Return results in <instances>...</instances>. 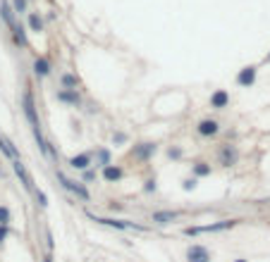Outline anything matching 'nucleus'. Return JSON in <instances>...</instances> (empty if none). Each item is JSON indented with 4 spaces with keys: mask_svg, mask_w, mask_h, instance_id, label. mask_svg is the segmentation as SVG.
Segmentation results:
<instances>
[{
    "mask_svg": "<svg viewBox=\"0 0 270 262\" xmlns=\"http://www.w3.org/2000/svg\"><path fill=\"white\" fill-rule=\"evenodd\" d=\"M55 179H57V184L63 186L67 193H72L74 198H79V201H84V203L91 201V193H88V188L84 186V181H74V179H70L60 170H55Z\"/></svg>",
    "mask_w": 270,
    "mask_h": 262,
    "instance_id": "nucleus-1",
    "label": "nucleus"
},
{
    "mask_svg": "<svg viewBox=\"0 0 270 262\" xmlns=\"http://www.w3.org/2000/svg\"><path fill=\"white\" fill-rule=\"evenodd\" d=\"M237 224H239V219H220V222L206 224V226H187V229H184V236H199V234L227 232V229H234Z\"/></svg>",
    "mask_w": 270,
    "mask_h": 262,
    "instance_id": "nucleus-2",
    "label": "nucleus"
},
{
    "mask_svg": "<svg viewBox=\"0 0 270 262\" xmlns=\"http://www.w3.org/2000/svg\"><path fill=\"white\" fill-rule=\"evenodd\" d=\"M88 219H94L96 224H103V226H110V229H117V232H127V229L146 232V226H139V224L129 222V219H110V217H98V215H94V212H88Z\"/></svg>",
    "mask_w": 270,
    "mask_h": 262,
    "instance_id": "nucleus-3",
    "label": "nucleus"
},
{
    "mask_svg": "<svg viewBox=\"0 0 270 262\" xmlns=\"http://www.w3.org/2000/svg\"><path fill=\"white\" fill-rule=\"evenodd\" d=\"M239 162V148L232 146V143H223L220 150H218V165L223 167H234Z\"/></svg>",
    "mask_w": 270,
    "mask_h": 262,
    "instance_id": "nucleus-4",
    "label": "nucleus"
},
{
    "mask_svg": "<svg viewBox=\"0 0 270 262\" xmlns=\"http://www.w3.org/2000/svg\"><path fill=\"white\" fill-rule=\"evenodd\" d=\"M156 153H158V146H156L153 141H141V143H136V146L132 148V157H134L136 162H148Z\"/></svg>",
    "mask_w": 270,
    "mask_h": 262,
    "instance_id": "nucleus-5",
    "label": "nucleus"
},
{
    "mask_svg": "<svg viewBox=\"0 0 270 262\" xmlns=\"http://www.w3.org/2000/svg\"><path fill=\"white\" fill-rule=\"evenodd\" d=\"M12 170H15L17 179H19V184L24 186V191H29V193L36 191V186H34L32 174L26 172V167H24V162H22V160H12Z\"/></svg>",
    "mask_w": 270,
    "mask_h": 262,
    "instance_id": "nucleus-6",
    "label": "nucleus"
},
{
    "mask_svg": "<svg viewBox=\"0 0 270 262\" xmlns=\"http://www.w3.org/2000/svg\"><path fill=\"white\" fill-rule=\"evenodd\" d=\"M256 77H258V67L256 64H247L237 72V86L242 88H251L256 84Z\"/></svg>",
    "mask_w": 270,
    "mask_h": 262,
    "instance_id": "nucleus-7",
    "label": "nucleus"
},
{
    "mask_svg": "<svg viewBox=\"0 0 270 262\" xmlns=\"http://www.w3.org/2000/svg\"><path fill=\"white\" fill-rule=\"evenodd\" d=\"M211 260H213V255H211V250L206 246L194 243V246L187 248V262H211Z\"/></svg>",
    "mask_w": 270,
    "mask_h": 262,
    "instance_id": "nucleus-8",
    "label": "nucleus"
},
{
    "mask_svg": "<svg viewBox=\"0 0 270 262\" xmlns=\"http://www.w3.org/2000/svg\"><path fill=\"white\" fill-rule=\"evenodd\" d=\"M196 134L203 139H215L220 134V122L218 119H201L199 126H196Z\"/></svg>",
    "mask_w": 270,
    "mask_h": 262,
    "instance_id": "nucleus-9",
    "label": "nucleus"
},
{
    "mask_svg": "<svg viewBox=\"0 0 270 262\" xmlns=\"http://www.w3.org/2000/svg\"><path fill=\"white\" fill-rule=\"evenodd\" d=\"M55 98L65 105H72V108H81V95L79 91H72V88H60L55 91Z\"/></svg>",
    "mask_w": 270,
    "mask_h": 262,
    "instance_id": "nucleus-10",
    "label": "nucleus"
},
{
    "mask_svg": "<svg viewBox=\"0 0 270 262\" xmlns=\"http://www.w3.org/2000/svg\"><path fill=\"white\" fill-rule=\"evenodd\" d=\"M179 217V212L177 210H156L151 215V222L158 224V226H167V224H172Z\"/></svg>",
    "mask_w": 270,
    "mask_h": 262,
    "instance_id": "nucleus-11",
    "label": "nucleus"
},
{
    "mask_svg": "<svg viewBox=\"0 0 270 262\" xmlns=\"http://www.w3.org/2000/svg\"><path fill=\"white\" fill-rule=\"evenodd\" d=\"M91 165H94V155L91 153H79V155H74V157H70V167L77 172L91 170Z\"/></svg>",
    "mask_w": 270,
    "mask_h": 262,
    "instance_id": "nucleus-12",
    "label": "nucleus"
},
{
    "mask_svg": "<svg viewBox=\"0 0 270 262\" xmlns=\"http://www.w3.org/2000/svg\"><path fill=\"white\" fill-rule=\"evenodd\" d=\"M101 177H103V181H108V184H115V181H122V179H125V170H122L119 165H108V167H103Z\"/></svg>",
    "mask_w": 270,
    "mask_h": 262,
    "instance_id": "nucleus-13",
    "label": "nucleus"
},
{
    "mask_svg": "<svg viewBox=\"0 0 270 262\" xmlns=\"http://www.w3.org/2000/svg\"><path fill=\"white\" fill-rule=\"evenodd\" d=\"M230 105V93L225 88H218V91L211 93V108L213 110H225Z\"/></svg>",
    "mask_w": 270,
    "mask_h": 262,
    "instance_id": "nucleus-14",
    "label": "nucleus"
},
{
    "mask_svg": "<svg viewBox=\"0 0 270 262\" xmlns=\"http://www.w3.org/2000/svg\"><path fill=\"white\" fill-rule=\"evenodd\" d=\"M0 17H3V22L8 24L10 29H15V26H17L15 10H12V5H10L8 0H0Z\"/></svg>",
    "mask_w": 270,
    "mask_h": 262,
    "instance_id": "nucleus-15",
    "label": "nucleus"
},
{
    "mask_svg": "<svg viewBox=\"0 0 270 262\" xmlns=\"http://www.w3.org/2000/svg\"><path fill=\"white\" fill-rule=\"evenodd\" d=\"M0 153L5 155V157H10V160H19V150H17V148L12 146V141L5 139L3 134H0Z\"/></svg>",
    "mask_w": 270,
    "mask_h": 262,
    "instance_id": "nucleus-16",
    "label": "nucleus"
},
{
    "mask_svg": "<svg viewBox=\"0 0 270 262\" xmlns=\"http://www.w3.org/2000/svg\"><path fill=\"white\" fill-rule=\"evenodd\" d=\"M50 70H53V67H50L48 57H36V60H34V74H36L39 79L48 77V74H50Z\"/></svg>",
    "mask_w": 270,
    "mask_h": 262,
    "instance_id": "nucleus-17",
    "label": "nucleus"
},
{
    "mask_svg": "<svg viewBox=\"0 0 270 262\" xmlns=\"http://www.w3.org/2000/svg\"><path fill=\"white\" fill-rule=\"evenodd\" d=\"M60 86L63 88H72V91H77L81 86V79L74 74V72H65L63 77H60Z\"/></svg>",
    "mask_w": 270,
    "mask_h": 262,
    "instance_id": "nucleus-18",
    "label": "nucleus"
},
{
    "mask_svg": "<svg viewBox=\"0 0 270 262\" xmlns=\"http://www.w3.org/2000/svg\"><path fill=\"white\" fill-rule=\"evenodd\" d=\"M108 165H112L110 162V150H108V148H98L96 155H94V167H101V170H103V167H108Z\"/></svg>",
    "mask_w": 270,
    "mask_h": 262,
    "instance_id": "nucleus-19",
    "label": "nucleus"
},
{
    "mask_svg": "<svg viewBox=\"0 0 270 262\" xmlns=\"http://www.w3.org/2000/svg\"><path fill=\"white\" fill-rule=\"evenodd\" d=\"M29 29H32L34 34H41V31H43V17H41L39 12H29Z\"/></svg>",
    "mask_w": 270,
    "mask_h": 262,
    "instance_id": "nucleus-20",
    "label": "nucleus"
},
{
    "mask_svg": "<svg viewBox=\"0 0 270 262\" xmlns=\"http://www.w3.org/2000/svg\"><path fill=\"white\" fill-rule=\"evenodd\" d=\"M194 177L196 179H203V177H211V165H208V162H196V165H194Z\"/></svg>",
    "mask_w": 270,
    "mask_h": 262,
    "instance_id": "nucleus-21",
    "label": "nucleus"
},
{
    "mask_svg": "<svg viewBox=\"0 0 270 262\" xmlns=\"http://www.w3.org/2000/svg\"><path fill=\"white\" fill-rule=\"evenodd\" d=\"M10 31H12V39H15L17 46H22V48L26 46V31H24L22 24H17L15 29H10Z\"/></svg>",
    "mask_w": 270,
    "mask_h": 262,
    "instance_id": "nucleus-22",
    "label": "nucleus"
},
{
    "mask_svg": "<svg viewBox=\"0 0 270 262\" xmlns=\"http://www.w3.org/2000/svg\"><path fill=\"white\" fill-rule=\"evenodd\" d=\"M10 222H12V212H10L8 205H0V224L3 226H10Z\"/></svg>",
    "mask_w": 270,
    "mask_h": 262,
    "instance_id": "nucleus-23",
    "label": "nucleus"
},
{
    "mask_svg": "<svg viewBox=\"0 0 270 262\" xmlns=\"http://www.w3.org/2000/svg\"><path fill=\"white\" fill-rule=\"evenodd\" d=\"M29 8V0H12V10H15V15H24Z\"/></svg>",
    "mask_w": 270,
    "mask_h": 262,
    "instance_id": "nucleus-24",
    "label": "nucleus"
},
{
    "mask_svg": "<svg viewBox=\"0 0 270 262\" xmlns=\"http://www.w3.org/2000/svg\"><path fill=\"white\" fill-rule=\"evenodd\" d=\"M196 186H199V179L196 177H189L182 181V191H196Z\"/></svg>",
    "mask_w": 270,
    "mask_h": 262,
    "instance_id": "nucleus-25",
    "label": "nucleus"
},
{
    "mask_svg": "<svg viewBox=\"0 0 270 262\" xmlns=\"http://www.w3.org/2000/svg\"><path fill=\"white\" fill-rule=\"evenodd\" d=\"M112 143H115V146H125V143H127V134H125V131H115V134H112Z\"/></svg>",
    "mask_w": 270,
    "mask_h": 262,
    "instance_id": "nucleus-26",
    "label": "nucleus"
},
{
    "mask_svg": "<svg viewBox=\"0 0 270 262\" xmlns=\"http://www.w3.org/2000/svg\"><path fill=\"white\" fill-rule=\"evenodd\" d=\"M81 181H84V184L96 181V167H91V170H86V172H81Z\"/></svg>",
    "mask_w": 270,
    "mask_h": 262,
    "instance_id": "nucleus-27",
    "label": "nucleus"
},
{
    "mask_svg": "<svg viewBox=\"0 0 270 262\" xmlns=\"http://www.w3.org/2000/svg\"><path fill=\"white\" fill-rule=\"evenodd\" d=\"M156 188H158L156 179H146V181H143V193H156Z\"/></svg>",
    "mask_w": 270,
    "mask_h": 262,
    "instance_id": "nucleus-28",
    "label": "nucleus"
},
{
    "mask_svg": "<svg viewBox=\"0 0 270 262\" xmlns=\"http://www.w3.org/2000/svg\"><path fill=\"white\" fill-rule=\"evenodd\" d=\"M34 198L39 201L41 208H48V198H46V193H43V191H39V188H36V191H34Z\"/></svg>",
    "mask_w": 270,
    "mask_h": 262,
    "instance_id": "nucleus-29",
    "label": "nucleus"
},
{
    "mask_svg": "<svg viewBox=\"0 0 270 262\" xmlns=\"http://www.w3.org/2000/svg\"><path fill=\"white\" fill-rule=\"evenodd\" d=\"M167 157H170V160H179V157H182V148H167Z\"/></svg>",
    "mask_w": 270,
    "mask_h": 262,
    "instance_id": "nucleus-30",
    "label": "nucleus"
},
{
    "mask_svg": "<svg viewBox=\"0 0 270 262\" xmlns=\"http://www.w3.org/2000/svg\"><path fill=\"white\" fill-rule=\"evenodd\" d=\"M8 234H10V226H3V224H0V246L5 243V239H8Z\"/></svg>",
    "mask_w": 270,
    "mask_h": 262,
    "instance_id": "nucleus-31",
    "label": "nucleus"
},
{
    "mask_svg": "<svg viewBox=\"0 0 270 262\" xmlns=\"http://www.w3.org/2000/svg\"><path fill=\"white\" fill-rule=\"evenodd\" d=\"M110 210L112 212H117V210H122V205H119V203H110Z\"/></svg>",
    "mask_w": 270,
    "mask_h": 262,
    "instance_id": "nucleus-32",
    "label": "nucleus"
},
{
    "mask_svg": "<svg viewBox=\"0 0 270 262\" xmlns=\"http://www.w3.org/2000/svg\"><path fill=\"white\" fill-rule=\"evenodd\" d=\"M43 262H53V253H48L46 257H43Z\"/></svg>",
    "mask_w": 270,
    "mask_h": 262,
    "instance_id": "nucleus-33",
    "label": "nucleus"
},
{
    "mask_svg": "<svg viewBox=\"0 0 270 262\" xmlns=\"http://www.w3.org/2000/svg\"><path fill=\"white\" fill-rule=\"evenodd\" d=\"M234 262H249V260H244V257H239V260H234Z\"/></svg>",
    "mask_w": 270,
    "mask_h": 262,
    "instance_id": "nucleus-34",
    "label": "nucleus"
},
{
    "mask_svg": "<svg viewBox=\"0 0 270 262\" xmlns=\"http://www.w3.org/2000/svg\"><path fill=\"white\" fill-rule=\"evenodd\" d=\"M265 62H270V53H268V55H265Z\"/></svg>",
    "mask_w": 270,
    "mask_h": 262,
    "instance_id": "nucleus-35",
    "label": "nucleus"
}]
</instances>
